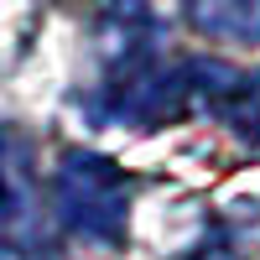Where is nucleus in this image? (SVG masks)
Returning a JSON list of instances; mask_svg holds the SVG:
<instances>
[{"instance_id": "nucleus-1", "label": "nucleus", "mask_w": 260, "mask_h": 260, "mask_svg": "<svg viewBox=\"0 0 260 260\" xmlns=\"http://www.w3.org/2000/svg\"><path fill=\"white\" fill-rule=\"evenodd\" d=\"M57 224L89 245H125L130 234V182L104 151H62L52 172Z\"/></svg>"}, {"instance_id": "nucleus-2", "label": "nucleus", "mask_w": 260, "mask_h": 260, "mask_svg": "<svg viewBox=\"0 0 260 260\" xmlns=\"http://www.w3.org/2000/svg\"><path fill=\"white\" fill-rule=\"evenodd\" d=\"M47 250V208L26 130L0 125V260H37Z\"/></svg>"}, {"instance_id": "nucleus-3", "label": "nucleus", "mask_w": 260, "mask_h": 260, "mask_svg": "<svg viewBox=\"0 0 260 260\" xmlns=\"http://www.w3.org/2000/svg\"><path fill=\"white\" fill-rule=\"evenodd\" d=\"M167 26L161 16L151 11V0H110L99 16V31H94V52H99V68H104V83L115 78H130L161 62L167 52Z\"/></svg>"}, {"instance_id": "nucleus-4", "label": "nucleus", "mask_w": 260, "mask_h": 260, "mask_svg": "<svg viewBox=\"0 0 260 260\" xmlns=\"http://www.w3.org/2000/svg\"><path fill=\"white\" fill-rule=\"evenodd\" d=\"M182 16L208 42H260V0H182Z\"/></svg>"}, {"instance_id": "nucleus-5", "label": "nucleus", "mask_w": 260, "mask_h": 260, "mask_svg": "<svg viewBox=\"0 0 260 260\" xmlns=\"http://www.w3.org/2000/svg\"><path fill=\"white\" fill-rule=\"evenodd\" d=\"M219 115L240 141H250V146H260V68L255 73H234V83H229V94L219 99Z\"/></svg>"}]
</instances>
